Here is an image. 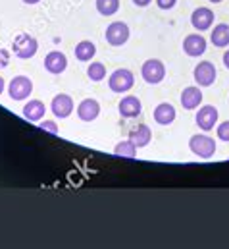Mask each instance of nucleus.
Segmentation results:
<instances>
[{"instance_id": "1", "label": "nucleus", "mask_w": 229, "mask_h": 249, "mask_svg": "<svg viewBox=\"0 0 229 249\" xmlns=\"http://www.w3.org/2000/svg\"><path fill=\"white\" fill-rule=\"evenodd\" d=\"M37 51H39V41H37L33 35H29V33H19V35H16V39L12 41V53H14V56L19 58V60H29V58H33V56L37 54Z\"/></svg>"}, {"instance_id": "2", "label": "nucleus", "mask_w": 229, "mask_h": 249, "mask_svg": "<svg viewBox=\"0 0 229 249\" xmlns=\"http://www.w3.org/2000/svg\"><path fill=\"white\" fill-rule=\"evenodd\" d=\"M189 149H191V153L195 155V157H198V159H202V160H208V159H212L214 155H216V141L210 137V135H206V133H196V135H193L191 139H189Z\"/></svg>"}, {"instance_id": "3", "label": "nucleus", "mask_w": 229, "mask_h": 249, "mask_svg": "<svg viewBox=\"0 0 229 249\" xmlns=\"http://www.w3.org/2000/svg\"><path fill=\"white\" fill-rule=\"evenodd\" d=\"M133 85H135V75H133V71L127 70V68H117V70H114V71L110 73V77H108V87H110V91L119 93V95L131 91Z\"/></svg>"}, {"instance_id": "4", "label": "nucleus", "mask_w": 229, "mask_h": 249, "mask_svg": "<svg viewBox=\"0 0 229 249\" xmlns=\"http://www.w3.org/2000/svg\"><path fill=\"white\" fill-rule=\"evenodd\" d=\"M33 93V81L27 75H16L8 83V95L12 101H27Z\"/></svg>"}, {"instance_id": "5", "label": "nucleus", "mask_w": 229, "mask_h": 249, "mask_svg": "<svg viewBox=\"0 0 229 249\" xmlns=\"http://www.w3.org/2000/svg\"><path fill=\"white\" fill-rule=\"evenodd\" d=\"M141 75H143V79L148 85H158L166 77V66H164L162 60H158V58H150V60H147V62L143 64Z\"/></svg>"}, {"instance_id": "6", "label": "nucleus", "mask_w": 229, "mask_h": 249, "mask_svg": "<svg viewBox=\"0 0 229 249\" xmlns=\"http://www.w3.org/2000/svg\"><path fill=\"white\" fill-rule=\"evenodd\" d=\"M129 35H131V31H129V25L125 21H112L106 27L104 39L112 47H121V45H125L129 41Z\"/></svg>"}, {"instance_id": "7", "label": "nucleus", "mask_w": 229, "mask_h": 249, "mask_svg": "<svg viewBox=\"0 0 229 249\" xmlns=\"http://www.w3.org/2000/svg\"><path fill=\"white\" fill-rule=\"evenodd\" d=\"M216 75H218L216 66L212 62H208V60L198 62L195 66V70H193V77H195V81H196L198 87H210V85H214Z\"/></svg>"}, {"instance_id": "8", "label": "nucleus", "mask_w": 229, "mask_h": 249, "mask_svg": "<svg viewBox=\"0 0 229 249\" xmlns=\"http://www.w3.org/2000/svg\"><path fill=\"white\" fill-rule=\"evenodd\" d=\"M218 118H220L218 108L212 107V105H204V107L198 108L195 122H196V125H198L200 129H204V131H212V129L216 127V124H218Z\"/></svg>"}, {"instance_id": "9", "label": "nucleus", "mask_w": 229, "mask_h": 249, "mask_svg": "<svg viewBox=\"0 0 229 249\" xmlns=\"http://www.w3.org/2000/svg\"><path fill=\"white\" fill-rule=\"evenodd\" d=\"M214 12L210 10V8H206V6H198L196 10H193V14H191V25L196 29V31H208V29H212V25H214Z\"/></svg>"}, {"instance_id": "10", "label": "nucleus", "mask_w": 229, "mask_h": 249, "mask_svg": "<svg viewBox=\"0 0 229 249\" xmlns=\"http://www.w3.org/2000/svg\"><path fill=\"white\" fill-rule=\"evenodd\" d=\"M183 53L191 58H198L206 53V39L200 33H191L183 39Z\"/></svg>"}, {"instance_id": "11", "label": "nucleus", "mask_w": 229, "mask_h": 249, "mask_svg": "<svg viewBox=\"0 0 229 249\" xmlns=\"http://www.w3.org/2000/svg\"><path fill=\"white\" fill-rule=\"evenodd\" d=\"M117 110H119V116H121V118L131 120V118L141 116V112H143V103H141V99L135 97V95H125V97L119 101Z\"/></svg>"}, {"instance_id": "12", "label": "nucleus", "mask_w": 229, "mask_h": 249, "mask_svg": "<svg viewBox=\"0 0 229 249\" xmlns=\"http://www.w3.org/2000/svg\"><path fill=\"white\" fill-rule=\"evenodd\" d=\"M50 110H52V114H54L56 118H60V120L69 118L71 112L75 110L73 99H71L69 95H65V93H60V95H56V97L52 99V103H50Z\"/></svg>"}, {"instance_id": "13", "label": "nucleus", "mask_w": 229, "mask_h": 249, "mask_svg": "<svg viewBox=\"0 0 229 249\" xmlns=\"http://www.w3.org/2000/svg\"><path fill=\"white\" fill-rule=\"evenodd\" d=\"M100 116V103L97 99H83L77 105V118L81 122H95Z\"/></svg>"}, {"instance_id": "14", "label": "nucleus", "mask_w": 229, "mask_h": 249, "mask_svg": "<svg viewBox=\"0 0 229 249\" xmlns=\"http://www.w3.org/2000/svg\"><path fill=\"white\" fill-rule=\"evenodd\" d=\"M179 101H181V107H183L185 110H195V108H198V107L202 105V91H200V87H198V85L185 87L183 93H181V97H179Z\"/></svg>"}, {"instance_id": "15", "label": "nucleus", "mask_w": 229, "mask_h": 249, "mask_svg": "<svg viewBox=\"0 0 229 249\" xmlns=\"http://www.w3.org/2000/svg\"><path fill=\"white\" fill-rule=\"evenodd\" d=\"M67 68V56L60 51H50L47 56H45V70L52 75H60L64 73Z\"/></svg>"}, {"instance_id": "16", "label": "nucleus", "mask_w": 229, "mask_h": 249, "mask_svg": "<svg viewBox=\"0 0 229 249\" xmlns=\"http://www.w3.org/2000/svg\"><path fill=\"white\" fill-rule=\"evenodd\" d=\"M45 112H47V105L39 99H29L21 110L23 118L29 122H41L45 118Z\"/></svg>"}, {"instance_id": "17", "label": "nucleus", "mask_w": 229, "mask_h": 249, "mask_svg": "<svg viewBox=\"0 0 229 249\" xmlns=\"http://www.w3.org/2000/svg\"><path fill=\"white\" fill-rule=\"evenodd\" d=\"M152 118H154V122H156V124L170 125V124H173V122H175L177 112H175L173 105H170V103H160V105L154 108Z\"/></svg>"}, {"instance_id": "18", "label": "nucleus", "mask_w": 229, "mask_h": 249, "mask_svg": "<svg viewBox=\"0 0 229 249\" xmlns=\"http://www.w3.org/2000/svg\"><path fill=\"white\" fill-rule=\"evenodd\" d=\"M129 139L137 145V149H143V147H147L152 141V131H150V127L147 124H139L137 127L131 129Z\"/></svg>"}, {"instance_id": "19", "label": "nucleus", "mask_w": 229, "mask_h": 249, "mask_svg": "<svg viewBox=\"0 0 229 249\" xmlns=\"http://www.w3.org/2000/svg\"><path fill=\"white\" fill-rule=\"evenodd\" d=\"M73 54L79 62H91L97 54V45L93 41H79L73 49Z\"/></svg>"}, {"instance_id": "20", "label": "nucleus", "mask_w": 229, "mask_h": 249, "mask_svg": "<svg viewBox=\"0 0 229 249\" xmlns=\"http://www.w3.org/2000/svg\"><path fill=\"white\" fill-rule=\"evenodd\" d=\"M210 41L214 47L218 49H226L229 47V25L228 23H218L214 25V29L210 31Z\"/></svg>"}, {"instance_id": "21", "label": "nucleus", "mask_w": 229, "mask_h": 249, "mask_svg": "<svg viewBox=\"0 0 229 249\" xmlns=\"http://www.w3.org/2000/svg\"><path fill=\"white\" fill-rule=\"evenodd\" d=\"M115 157H123V159H135L137 157V145L131 139H123L114 147Z\"/></svg>"}, {"instance_id": "22", "label": "nucleus", "mask_w": 229, "mask_h": 249, "mask_svg": "<svg viewBox=\"0 0 229 249\" xmlns=\"http://www.w3.org/2000/svg\"><path fill=\"white\" fill-rule=\"evenodd\" d=\"M87 75H89L91 81L98 83V81H102L106 77V66L102 62H91L89 68H87Z\"/></svg>"}, {"instance_id": "23", "label": "nucleus", "mask_w": 229, "mask_h": 249, "mask_svg": "<svg viewBox=\"0 0 229 249\" xmlns=\"http://www.w3.org/2000/svg\"><path fill=\"white\" fill-rule=\"evenodd\" d=\"M119 10V0H97V12L100 16H114Z\"/></svg>"}, {"instance_id": "24", "label": "nucleus", "mask_w": 229, "mask_h": 249, "mask_svg": "<svg viewBox=\"0 0 229 249\" xmlns=\"http://www.w3.org/2000/svg\"><path fill=\"white\" fill-rule=\"evenodd\" d=\"M216 135H218V139H222V141L229 143V120H226V122H222V124L216 125Z\"/></svg>"}, {"instance_id": "25", "label": "nucleus", "mask_w": 229, "mask_h": 249, "mask_svg": "<svg viewBox=\"0 0 229 249\" xmlns=\"http://www.w3.org/2000/svg\"><path fill=\"white\" fill-rule=\"evenodd\" d=\"M39 127H41L43 131H49V133L58 135V125H56V122H52V120H45V122H41Z\"/></svg>"}, {"instance_id": "26", "label": "nucleus", "mask_w": 229, "mask_h": 249, "mask_svg": "<svg viewBox=\"0 0 229 249\" xmlns=\"http://www.w3.org/2000/svg\"><path fill=\"white\" fill-rule=\"evenodd\" d=\"M8 66H10V51L0 49V70H4Z\"/></svg>"}, {"instance_id": "27", "label": "nucleus", "mask_w": 229, "mask_h": 249, "mask_svg": "<svg viewBox=\"0 0 229 249\" xmlns=\"http://www.w3.org/2000/svg\"><path fill=\"white\" fill-rule=\"evenodd\" d=\"M175 4H177V0H156V6L160 10H172L175 8Z\"/></svg>"}, {"instance_id": "28", "label": "nucleus", "mask_w": 229, "mask_h": 249, "mask_svg": "<svg viewBox=\"0 0 229 249\" xmlns=\"http://www.w3.org/2000/svg\"><path fill=\"white\" fill-rule=\"evenodd\" d=\"M150 2H152V0H133V4H135L137 8H147Z\"/></svg>"}, {"instance_id": "29", "label": "nucleus", "mask_w": 229, "mask_h": 249, "mask_svg": "<svg viewBox=\"0 0 229 249\" xmlns=\"http://www.w3.org/2000/svg\"><path fill=\"white\" fill-rule=\"evenodd\" d=\"M222 60H224V66L229 70V51H226V53H224V58H222Z\"/></svg>"}, {"instance_id": "30", "label": "nucleus", "mask_w": 229, "mask_h": 249, "mask_svg": "<svg viewBox=\"0 0 229 249\" xmlns=\"http://www.w3.org/2000/svg\"><path fill=\"white\" fill-rule=\"evenodd\" d=\"M4 89H6V81H4V77H0V95L4 93Z\"/></svg>"}, {"instance_id": "31", "label": "nucleus", "mask_w": 229, "mask_h": 249, "mask_svg": "<svg viewBox=\"0 0 229 249\" xmlns=\"http://www.w3.org/2000/svg\"><path fill=\"white\" fill-rule=\"evenodd\" d=\"M23 2H25V4H29V6H35V4H39L41 0H23Z\"/></svg>"}, {"instance_id": "32", "label": "nucleus", "mask_w": 229, "mask_h": 249, "mask_svg": "<svg viewBox=\"0 0 229 249\" xmlns=\"http://www.w3.org/2000/svg\"><path fill=\"white\" fill-rule=\"evenodd\" d=\"M208 2H212V4H220V2H224V0H208Z\"/></svg>"}]
</instances>
